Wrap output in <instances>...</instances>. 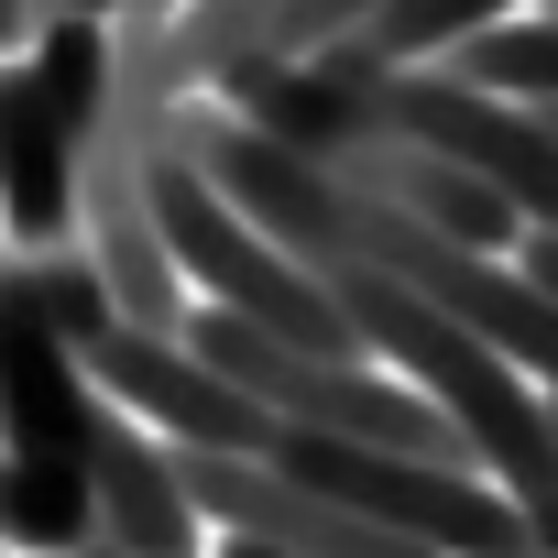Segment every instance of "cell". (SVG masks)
<instances>
[{
    "mask_svg": "<svg viewBox=\"0 0 558 558\" xmlns=\"http://www.w3.org/2000/svg\"><path fill=\"white\" fill-rule=\"evenodd\" d=\"M165 143H175L274 252H296V263L340 252V263L384 274V286H405L416 307H438L449 329H471L482 351H504L525 384L558 395V307L514 274V252H471V241H449V230H427V219H405V208H373V197L329 186L318 165H296L286 143H263V132L230 121L219 99H175Z\"/></svg>",
    "mask_w": 558,
    "mask_h": 558,
    "instance_id": "1",
    "label": "cell"
},
{
    "mask_svg": "<svg viewBox=\"0 0 558 558\" xmlns=\"http://www.w3.org/2000/svg\"><path fill=\"white\" fill-rule=\"evenodd\" d=\"M143 208H154V241H165V263L197 286V307H230L241 329H263V340H286V351H318V362H373L362 351V329L329 307V286L296 263V252H274L175 143H154L143 154Z\"/></svg>",
    "mask_w": 558,
    "mask_h": 558,
    "instance_id": "2",
    "label": "cell"
},
{
    "mask_svg": "<svg viewBox=\"0 0 558 558\" xmlns=\"http://www.w3.org/2000/svg\"><path fill=\"white\" fill-rule=\"evenodd\" d=\"M263 460L296 471V482H318L329 504L373 514L384 536H405V547H427V558H536L525 525H514V504H504L493 482H471V471L384 460V449H340V438H307V427H274Z\"/></svg>",
    "mask_w": 558,
    "mask_h": 558,
    "instance_id": "3",
    "label": "cell"
},
{
    "mask_svg": "<svg viewBox=\"0 0 558 558\" xmlns=\"http://www.w3.org/2000/svg\"><path fill=\"white\" fill-rule=\"evenodd\" d=\"M263 143H286V154L318 165L329 186H351V197H373V208H405V219H427V230H449V241H471V252H514V241H525V219H514L482 175H460V165H438V154H405V143H373V132H340V121H263Z\"/></svg>",
    "mask_w": 558,
    "mask_h": 558,
    "instance_id": "4",
    "label": "cell"
},
{
    "mask_svg": "<svg viewBox=\"0 0 558 558\" xmlns=\"http://www.w3.org/2000/svg\"><path fill=\"white\" fill-rule=\"evenodd\" d=\"M88 395L121 405L132 427H154L165 449H219V460H263V449H274V416H263L241 384H219L186 340L110 329V340L88 351Z\"/></svg>",
    "mask_w": 558,
    "mask_h": 558,
    "instance_id": "5",
    "label": "cell"
},
{
    "mask_svg": "<svg viewBox=\"0 0 558 558\" xmlns=\"http://www.w3.org/2000/svg\"><path fill=\"white\" fill-rule=\"evenodd\" d=\"M88 362L45 329L23 263H0V460L23 471H56V482H88Z\"/></svg>",
    "mask_w": 558,
    "mask_h": 558,
    "instance_id": "6",
    "label": "cell"
},
{
    "mask_svg": "<svg viewBox=\"0 0 558 558\" xmlns=\"http://www.w3.org/2000/svg\"><path fill=\"white\" fill-rule=\"evenodd\" d=\"M88 525L110 558H208L197 504L175 493V460L154 427H132L121 405L88 416Z\"/></svg>",
    "mask_w": 558,
    "mask_h": 558,
    "instance_id": "7",
    "label": "cell"
},
{
    "mask_svg": "<svg viewBox=\"0 0 558 558\" xmlns=\"http://www.w3.org/2000/svg\"><path fill=\"white\" fill-rule=\"evenodd\" d=\"M0 230L23 241V263L77 241V143L56 132L23 66H0Z\"/></svg>",
    "mask_w": 558,
    "mask_h": 558,
    "instance_id": "8",
    "label": "cell"
},
{
    "mask_svg": "<svg viewBox=\"0 0 558 558\" xmlns=\"http://www.w3.org/2000/svg\"><path fill=\"white\" fill-rule=\"evenodd\" d=\"M23 77H34V99L56 110V132L88 154V132L110 121V23H88V12H56V23H34V45H23Z\"/></svg>",
    "mask_w": 558,
    "mask_h": 558,
    "instance_id": "9",
    "label": "cell"
},
{
    "mask_svg": "<svg viewBox=\"0 0 558 558\" xmlns=\"http://www.w3.org/2000/svg\"><path fill=\"white\" fill-rule=\"evenodd\" d=\"M449 77L514 99V110H558V23H493V34H460L438 56Z\"/></svg>",
    "mask_w": 558,
    "mask_h": 558,
    "instance_id": "10",
    "label": "cell"
},
{
    "mask_svg": "<svg viewBox=\"0 0 558 558\" xmlns=\"http://www.w3.org/2000/svg\"><path fill=\"white\" fill-rule=\"evenodd\" d=\"M0 547H12V558H77V547H99L88 482H56V471L0 460Z\"/></svg>",
    "mask_w": 558,
    "mask_h": 558,
    "instance_id": "11",
    "label": "cell"
},
{
    "mask_svg": "<svg viewBox=\"0 0 558 558\" xmlns=\"http://www.w3.org/2000/svg\"><path fill=\"white\" fill-rule=\"evenodd\" d=\"M493 23H514V0H384V12H373L340 56H373V66H427V56H449L460 34H493Z\"/></svg>",
    "mask_w": 558,
    "mask_h": 558,
    "instance_id": "12",
    "label": "cell"
},
{
    "mask_svg": "<svg viewBox=\"0 0 558 558\" xmlns=\"http://www.w3.org/2000/svg\"><path fill=\"white\" fill-rule=\"evenodd\" d=\"M23 286H34L45 329H56V340H66L77 362H88V351H99V340L121 329V307H110V286H99V263H88L77 241H66V252H34V263H23Z\"/></svg>",
    "mask_w": 558,
    "mask_h": 558,
    "instance_id": "13",
    "label": "cell"
},
{
    "mask_svg": "<svg viewBox=\"0 0 558 558\" xmlns=\"http://www.w3.org/2000/svg\"><path fill=\"white\" fill-rule=\"evenodd\" d=\"M384 12V0H274V23H263V56H286V66H318L340 56L362 23Z\"/></svg>",
    "mask_w": 558,
    "mask_h": 558,
    "instance_id": "14",
    "label": "cell"
},
{
    "mask_svg": "<svg viewBox=\"0 0 558 558\" xmlns=\"http://www.w3.org/2000/svg\"><path fill=\"white\" fill-rule=\"evenodd\" d=\"M0 45H23V23H12V0H0Z\"/></svg>",
    "mask_w": 558,
    "mask_h": 558,
    "instance_id": "15",
    "label": "cell"
},
{
    "mask_svg": "<svg viewBox=\"0 0 558 558\" xmlns=\"http://www.w3.org/2000/svg\"><path fill=\"white\" fill-rule=\"evenodd\" d=\"M208 558H263V547H241V536H230V547H208Z\"/></svg>",
    "mask_w": 558,
    "mask_h": 558,
    "instance_id": "16",
    "label": "cell"
},
{
    "mask_svg": "<svg viewBox=\"0 0 558 558\" xmlns=\"http://www.w3.org/2000/svg\"><path fill=\"white\" fill-rule=\"evenodd\" d=\"M536 121H547V143H558V110H536Z\"/></svg>",
    "mask_w": 558,
    "mask_h": 558,
    "instance_id": "17",
    "label": "cell"
},
{
    "mask_svg": "<svg viewBox=\"0 0 558 558\" xmlns=\"http://www.w3.org/2000/svg\"><path fill=\"white\" fill-rule=\"evenodd\" d=\"M547 427H558V395H547Z\"/></svg>",
    "mask_w": 558,
    "mask_h": 558,
    "instance_id": "18",
    "label": "cell"
},
{
    "mask_svg": "<svg viewBox=\"0 0 558 558\" xmlns=\"http://www.w3.org/2000/svg\"><path fill=\"white\" fill-rule=\"evenodd\" d=\"M547 12H558V0H547Z\"/></svg>",
    "mask_w": 558,
    "mask_h": 558,
    "instance_id": "19",
    "label": "cell"
}]
</instances>
